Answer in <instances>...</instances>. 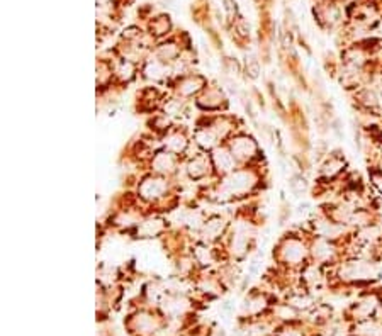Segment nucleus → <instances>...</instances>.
Wrapping results in <instances>:
<instances>
[{
	"instance_id": "nucleus-1",
	"label": "nucleus",
	"mask_w": 382,
	"mask_h": 336,
	"mask_svg": "<svg viewBox=\"0 0 382 336\" xmlns=\"http://www.w3.org/2000/svg\"><path fill=\"white\" fill-rule=\"evenodd\" d=\"M348 277H353V279H370L374 277L377 270L375 267L368 265V263H363V262H357V263H352L348 265V268L345 270Z\"/></svg>"
},
{
	"instance_id": "nucleus-2",
	"label": "nucleus",
	"mask_w": 382,
	"mask_h": 336,
	"mask_svg": "<svg viewBox=\"0 0 382 336\" xmlns=\"http://www.w3.org/2000/svg\"><path fill=\"white\" fill-rule=\"evenodd\" d=\"M251 185H253V182H251V177L248 175V173H236V175H233L226 182V187L231 192L246 190V189H250Z\"/></svg>"
},
{
	"instance_id": "nucleus-3",
	"label": "nucleus",
	"mask_w": 382,
	"mask_h": 336,
	"mask_svg": "<svg viewBox=\"0 0 382 336\" xmlns=\"http://www.w3.org/2000/svg\"><path fill=\"white\" fill-rule=\"evenodd\" d=\"M303 255H304V248L298 241H289V243L285 245L284 248L285 260H289V262H299V260L303 258Z\"/></svg>"
},
{
	"instance_id": "nucleus-4",
	"label": "nucleus",
	"mask_w": 382,
	"mask_h": 336,
	"mask_svg": "<svg viewBox=\"0 0 382 336\" xmlns=\"http://www.w3.org/2000/svg\"><path fill=\"white\" fill-rule=\"evenodd\" d=\"M163 189H165V185L160 180H146L145 183H143L141 192L145 197H155V195H160L161 192H163Z\"/></svg>"
},
{
	"instance_id": "nucleus-5",
	"label": "nucleus",
	"mask_w": 382,
	"mask_h": 336,
	"mask_svg": "<svg viewBox=\"0 0 382 336\" xmlns=\"http://www.w3.org/2000/svg\"><path fill=\"white\" fill-rule=\"evenodd\" d=\"M233 150H235V153L240 155V156H250V153H253L255 146H253V143H251V140H245V138H241V140H238L235 143Z\"/></svg>"
},
{
	"instance_id": "nucleus-6",
	"label": "nucleus",
	"mask_w": 382,
	"mask_h": 336,
	"mask_svg": "<svg viewBox=\"0 0 382 336\" xmlns=\"http://www.w3.org/2000/svg\"><path fill=\"white\" fill-rule=\"evenodd\" d=\"M358 334L360 336H382V326L377 322H363L358 326Z\"/></svg>"
},
{
	"instance_id": "nucleus-7",
	"label": "nucleus",
	"mask_w": 382,
	"mask_h": 336,
	"mask_svg": "<svg viewBox=\"0 0 382 336\" xmlns=\"http://www.w3.org/2000/svg\"><path fill=\"white\" fill-rule=\"evenodd\" d=\"M136 326L141 333H151V331L155 329V321H153L150 316H138Z\"/></svg>"
},
{
	"instance_id": "nucleus-8",
	"label": "nucleus",
	"mask_w": 382,
	"mask_h": 336,
	"mask_svg": "<svg viewBox=\"0 0 382 336\" xmlns=\"http://www.w3.org/2000/svg\"><path fill=\"white\" fill-rule=\"evenodd\" d=\"M375 309V299L374 297H368V299H365V301H362L360 304H358V307H357V312H358V316H362V317H365V316H368L370 314L372 311Z\"/></svg>"
},
{
	"instance_id": "nucleus-9",
	"label": "nucleus",
	"mask_w": 382,
	"mask_h": 336,
	"mask_svg": "<svg viewBox=\"0 0 382 336\" xmlns=\"http://www.w3.org/2000/svg\"><path fill=\"white\" fill-rule=\"evenodd\" d=\"M216 163H218V167H221V170H229L233 167V158L224 151H218L216 153Z\"/></svg>"
},
{
	"instance_id": "nucleus-10",
	"label": "nucleus",
	"mask_w": 382,
	"mask_h": 336,
	"mask_svg": "<svg viewBox=\"0 0 382 336\" xmlns=\"http://www.w3.org/2000/svg\"><path fill=\"white\" fill-rule=\"evenodd\" d=\"M331 255V246L326 245L325 241H320V243L314 245V257L318 258H328Z\"/></svg>"
},
{
	"instance_id": "nucleus-11",
	"label": "nucleus",
	"mask_w": 382,
	"mask_h": 336,
	"mask_svg": "<svg viewBox=\"0 0 382 336\" xmlns=\"http://www.w3.org/2000/svg\"><path fill=\"white\" fill-rule=\"evenodd\" d=\"M223 230V221H219V219H214V221L208 222V228H206V235L209 236V238H216V236L221 233Z\"/></svg>"
},
{
	"instance_id": "nucleus-12",
	"label": "nucleus",
	"mask_w": 382,
	"mask_h": 336,
	"mask_svg": "<svg viewBox=\"0 0 382 336\" xmlns=\"http://www.w3.org/2000/svg\"><path fill=\"white\" fill-rule=\"evenodd\" d=\"M263 306H265L263 299L262 297H255V299H251L250 302H246L245 311L246 312H258L260 309H263Z\"/></svg>"
},
{
	"instance_id": "nucleus-13",
	"label": "nucleus",
	"mask_w": 382,
	"mask_h": 336,
	"mask_svg": "<svg viewBox=\"0 0 382 336\" xmlns=\"http://www.w3.org/2000/svg\"><path fill=\"white\" fill-rule=\"evenodd\" d=\"M291 306H292V307L308 309L309 306H311V299H308V297H292V299H291Z\"/></svg>"
},
{
	"instance_id": "nucleus-14",
	"label": "nucleus",
	"mask_w": 382,
	"mask_h": 336,
	"mask_svg": "<svg viewBox=\"0 0 382 336\" xmlns=\"http://www.w3.org/2000/svg\"><path fill=\"white\" fill-rule=\"evenodd\" d=\"M277 312H278V316H280L282 319H292V317L296 316V311H294V307H292V306H282V307H278Z\"/></svg>"
},
{
	"instance_id": "nucleus-15",
	"label": "nucleus",
	"mask_w": 382,
	"mask_h": 336,
	"mask_svg": "<svg viewBox=\"0 0 382 336\" xmlns=\"http://www.w3.org/2000/svg\"><path fill=\"white\" fill-rule=\"evenodd\" d=\"M241 336H260L263 334V328L262 326H248V328L243 329V333H240Z\"/></svg>"
},
{
	"instance_id": "nucleus-16",
	"label": "nucleus",
	"mask_w": 382,
	"mask_h": 336,
	"mask_svg": "<svg viewBox=\"0 0 382 336\" xmlns=\"http://www.w3.org/2000/svg\"><path fill=\"white\" fill-rule=\"evenodd\" d=\"M291 187H292V190H294L296 194H299V192H303V190L306 189V183H304L303 178H298V177H296L294 180L291 182Z\"/></svg>"
},
{
	"instance_id": "nucleus-17",
	"label": "nucleus",
	"mask_w": 382,
	"mask_h": 336,
	"mask_svg": "<svg viewBox=\"0 0 382 336\" xmlns=\"http://www.w3.org/2000/svg\"><path fill=\"white\" fill-rule=\"evenodd\" d=\"M168 146H172L175 151H178V150H182V148L185 146V143H183V140L180 136H173L172 140L168 141Z\"/></svg>"
},
{
	"instance_id": "nucleus-18",
	"label": "nucleus",
	"mask_w": 382,
	"mask_h": 336,
	"mask_svg": "<svg viewBox=\"0 0 382 336\" xmlns=\"http://www.w3.org/2000/svg\"><path fill=\"white\" fill-rule=\"evenodd\" d=\"M306 280L311 282V284H314V282H318V280H320V272H318L314 267L309 268V270L306 272Z\"/></svg>"
},
{
	"instance_id": "nucleus-19",
	"label": "nucleus",
	"mask_w": 382,
	"mask_h": 336,
	"mask_svg": "<svg viewBox=\"0 0 382 336\" xmlns=\"http://www.w3.org/2000/svg\"><path fill=\"white\" fill-rule=\"evenodd\" d=\"M204 172H206V170L202 168V165L199 163V161H194V163H190V173H192L194 177L204 175Z\"/></svg>"
},
{
	"instance_id": "nucleus-20",
	"label": "nucleus",
	"mask_w": 382,
	"mask_h": 336,
	"mask_svg": "<svg viewBox=\"0 0 382 336\" xmlns=\"http://www.w3.org/2000/svg\"><path fill=\"white\" fill-rule=\"evenodd\" d=\"M197 140H199V143H201L202 146H208L209 148L211 145H213V138H211L208 133H201L199 136H197Z\"/></svg>"
},
{
	"instance_id": "nucleus-21",
	"label": "nucleus",
	"mask_w": 382,
	"mask_h": 336,
	"mask_svg": "<svg viewBox=\"0 0 382 336\" xmlns=\"http://www.w3.org/2000/svg\"><path fill=\"white\" fill-rule=\"evenodd\" d=\"M278 336H301V333L298 329H285V331H282Z\"/></svg>"
},
{
	"instance_id": "nucleus-22",
	"label": "nucleus",
	"mask_w": 382,
	"mask_h": 336,
	"mask_svg": "<svg viewBox=\"0 0 382 336\" xmlns=\"http://www.w3.org/2000/svg\"><path fill=\"white\" fill-rule=\"evenodd\" d=\"M374 183L382 190V177H374Z\"/></svg>"
}]
</instances>
